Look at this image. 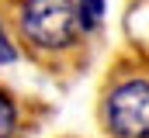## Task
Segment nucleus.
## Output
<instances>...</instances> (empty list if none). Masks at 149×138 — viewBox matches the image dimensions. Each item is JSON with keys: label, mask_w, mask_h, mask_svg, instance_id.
Returning <instances> with one entry per match:
<instances>
[{"label": "nucleus", "mask_w": 149, "mask_h": 138, "mask_svg": "<svg viewBox=\"0 0 149 138\" xmlns=\"http://www.w3.org/2000/svg\"><path fill=\"white\" fill-rule=\"evenodd\" d=\"M80 14L73 0H24L21 7V31L35 48H70L80 34Z\"/></svg>", "instance_id": "nucleus-1"}, {"label": "nucleus", "mask_w": 149, "mask_h": 138, "mask_svg": "<svg viewBox=\"0 0 149 138\" xmlns=\"http://www.w3.org/2000/svg\"><path fill=\"white\" fill-rule=\"evenodd\" d=\"M108 128L118 138H149V79H128L108 97Z\"/></svg>", "instance_id": "nucleus-2"}, {"label": "nucleus", "mask_w": 149, "mask_h": 138, "mask_svg": "<svg viewBox=\"0 0 149 138\" xmlns=\"http://www.w3.org/2000/svg\"><path fill=\"white\" fill-rule=\"evenodd\" d=\"M76 14H80V24L90 31V28H97L101 17H104V0H80V3H76Z\"/></svg>", "instance_id": "nucleus-3"}, {"label": "nucleus", "mask_w": 149, "mask_h": 138, "mask_svg": "<svg viewBox=\"0 0 149 138\" xmlns=\"http://www.w3.org/2000/svg\"><path fill=\"white\" fill-rule=\"evenodd\" d=\"M14 124H17V110H14V100H10V97L0 90V138H10Z\"/></svg>", "instance_id": "nucleus-4"}, {"label": "nucleus", "mask_w": 149, "mask_h": 138, "mask_svg": "<svg viewBox=\"0 0 149 138\" xmlns=\"http://www.w3.org/2000/svg\"><path fill=\"white\" fill-rule=\"evenodd\" d=\"M17 59V52H14V45L7 41V34H3V28H0V66H10Z\"/></svg>", "instance_id": "nucleus-5"}]
</instances>
